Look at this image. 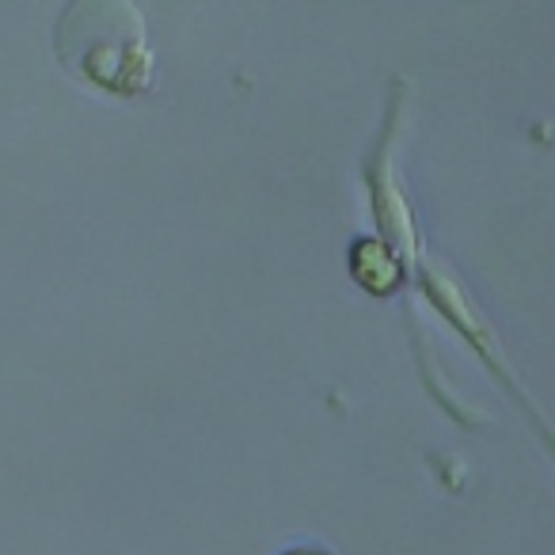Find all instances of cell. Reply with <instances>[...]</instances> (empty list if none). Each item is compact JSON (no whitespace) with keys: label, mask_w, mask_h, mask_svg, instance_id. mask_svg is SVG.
Here are the masks:
<instances>
[{"label":"cell","mask_w":555,"mask_h":555,"mask_svg":"<svg viewBox=\"0 0 555 555\" xmlns=\"http://www.w3.org/2000/svg\"><path fill=\"white\" fill-rule=\"evenodd\" d=\"M57 57L80 80L115 95L153 85L145 24L133 4H73L57 24Z\"/></svg>","instance_id":"6da1fadb"},{"label":"cell","mask_w":555,"mask_h":555,"mask_svg":"<svg viewBox=\"0 0 555 555\" xmlns=\"http://www.w3.org/2000/svg\"><path fill=\"white\" fill-rule=\"evenodd\" d=\"M350 270L354 278L362 282L370 294L388 297L403 286V278H408V267L396 251H388L385 240H358L354 251H350Z\"/></svg>","instance_id":"7a4b0ae2"},{"label":"cell","mask_w":555,"mask_h":555,"mask_svg":"<svg viewBox=\"0 0 555 555\" xmlns=\"http://www.w3.org/2000/svg\"><path fill=\"white\" fill-rule=\"evenodd\" d=\"M282 555H332V552H324V547H312V544H301V547H289V552H282Z\"/></svg>","instance_id":"3957f363"}]
</instances>
